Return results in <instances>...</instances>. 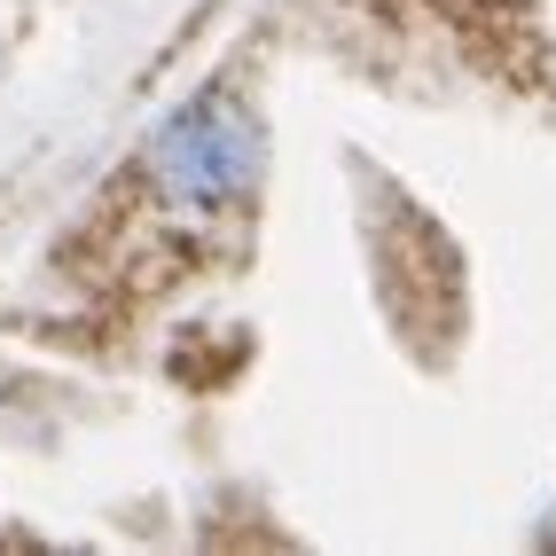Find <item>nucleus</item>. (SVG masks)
<instances>
[{"instance_id": "nucleus-1", "label": "nucleus", "mask_w": 556, "mask_h": 556, "mask_svg": "<svg viewBox=\"0 0 556 556\" xmlns=\"http://www.w3.org/2000/svg\"><path fill=\"white\" fill-rule=\"evenodd\" d=\"M267 180V118L236 87H204L189 102H173L150 134V189L173 212H243Z\"/></svg>"}]
</instances>
